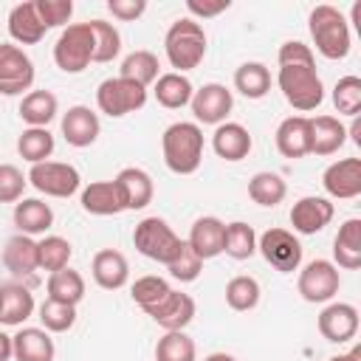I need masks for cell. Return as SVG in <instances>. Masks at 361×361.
<instances>
[{
    "instance_id": "cell-1",
    "label": "cell",
    "mask_w": 361,
    "mask_h": 361,
    "mask_svg": "<svg viewBox=\"0 0 361 361\" xmlns=\"http://www.w3.org/2000/svg\"><path fill=\"white\" fill-rule=\"evenodd\" d=\"M164 164L175 175H192L203 161V130L195 121H175L161 135Z\"/></svg>"
},
{
    "instance_id": "cell-2",
    "label": "cell",
    "mask_w": 361,
    "mask_h": 361,
    "mask_svg": "<svg viewBox=\"0 0 361 361\" xmlns=\"http://www.w3.org/2000/svg\"><path fill=\"white\" fill-rule=\"evenodd\" d=\"M307 28H310V37H313V45L316 51L324 56V59H344L350 54V25H347V17L336 8V6H316L307 17Z\"/></svg>"
},
{
    "instance_id": "cell-3",
    "label": "cell",
    "mask_w": 361,
    "mask_h": 361,
    "mask_svg": "<svg viewBox=\"0 0 361 361\" xmlns=\"http://www.w3.org/2000/svg\"><path fill=\"white\" fill-rule=\"evenodd\" d=\"M164 51L172 68H178V73L192 71L203 62L206 56V31L197 20L192 17H180L169 25L166 37H164Z\"/></svg>"
},
{
    "instance_id": "cell-4",
    "label": "cell",
    "mask_w": 361,
    "mask_h": 361,
    "mask_svg": "<svg viewBox=\"0 0 361 361\" xmlns=\"http://www.w3.org/2000/svg\"><path fill=\"white\" fill-rule=\"evenodd\" d=\"M276 82L285 102L299 113L316 110L324 102V85L316 73V65H279Z\"/></svg>"
},
{
    "instance_id": "cell-5",
    "label": "cell",
    "mask_w": 361,
    "mask_h": 361,
    "mask_svg": "<svg viewBox=\"0 0 361 361\" xmlns=\"http://www.w3.org/2000/svg\"><path fill=\"white\" fill-rule=\"evenodd\" d=\"M133 243L147 259H155L164 265H169L183 248V240L172 231V226L164 217H144L133 231Z\"/></svg>"
},
{
    "instance_id": "cell-6",
    "label": "cell",
    "mask_w": 361,
    "mask_h": 361,
    "mask_svg": "<svg viewBox=\"0 0 361 361\" xmlns=\"http://www.w3.org/2000/svg\"><path fill=\"white\" fill-rule=\"evenodd\" d=\"M54 62L65 73H82L93 62V34L87 23H71L56 45H54Z\"/></svg>"
},
{
    "instance_id": "cell-7",
    "label": "cell",
    "mask_w": 361,
    "mask_h": 361,
    "mask_svg": "<svg viewBox=\"0 0 361 361\" xmlns=\"http://www.w3.org/2000/svg\"><path fill=\"white\" fill-rule=\"evenodd\" d=\"M96 104L110 118H121L147 104V87H141L124 76H110L96 87Z\"/></svg>"
},
{
    "instance_id": "cell-8",
    "label": "cell",
    "mask_w": 361,
    "mask_h": 361,
    "mask_svg": "<svg viewBox=\"0 0 361 361\" xmlns=\"http://www.w3.org/2000/svg\"><path fill=\"white\" fill-rule=\"evenodd\" d=\"M257 251L262 254V259L271 268H276L282 274H290L302 265V243L288 228L274 226V228L262 231V237H257Z\"/></svg>"
},
{
    "instance_id": "cell-9",
    "label": "cell",
    "mask_w": 361,
    "mask_h": 361,
    "mask_svg": "<svg viewBox=\"0 0 361 361\" xmlns=\"http://www.w3.org/2000/svg\"><path fill=\"white\" fill-rule=\"evenodd\" d=\"M28 183L48 195V197H71L82 178H79V169L71 166V164H62V161H42V164H34L31 172H28Z\"/></svg>"
},
{
    "instance_id": "cell-10",
    "label": "cell",
    "mask_w": 361,
    "mask_h": 361,
    "mask_svg": "<svg viewBox=\"0 0 361 361\" xmlns=\"http://www.w3.org/2000/svg\"><path fill=\"white\" fill-rule=\"evenodd\" d=\"M31 85H34L31 56L14 42H0V93L20 96L23 90H31Z\"/></svg>"
},
{
    "instance_id": "cell-11",
    "label": "cell",
    "mask_w": 361,
    "mask_h": 361,
    "mask_svg": "<svg viewBox=\"0 0 361 361\" xmlns=\"http://www.w3.org/2000/svg\"><path fill=\"white\" fill-rule=\"evenodd\" d=\"M296 288H299V293H302L305 302L322 305V302H330L338 293L341 274H338V268L330 259H313V262H307L302 268Z\"/></svg>"
},
{
    "instance_id": "cell-12",
    "label": "cell",
    "mask_w": 361,
    "mask_h": 361,
    "mask_svg": "<svg viewBox=\"0 0 361 361\" xmlns=\"http://www.w3.org/2000/svg\"><path fill=\"white\" fill-rule=\"evenodd\" d=\"M192 113L200 124H223L226 116L231 113L234 107V96L226 85H217V82H209L203 85L200 90L192 93Z\"/></svg>"
},
{
    "instance_id": "cell-13",
    "label": "cell",
    "mask_w": 361,
    "mask_h": 361,
    "mask_svg": "<svg viewBox=\"0 0 361 361\" xmlns=\"http://www.w3.org/2000/svg\"><path fill=\"white\" fill-rule=\"evenodd\" d=\"M322 186L330 197L353 200L361 195V158H341L322 175Z\"/></svg>"
},
{
    "instance_id": "cell-14",
    "label": "cell",
    "mask_w": 361,
    "mask_h": 361,
    "mask_svg": "<svg viewBox=\"0 0 361 361\" xmlns=\"http://www.w3.org/2000/svg\"><path fill=\"white\" fill-rule=\"evenodd\" d=\"M336 209L327 197H319V195H307V197H299L290 209V226L293 231L299 234H319L330 220H333Z\"/></svg>"
},
{
    "instance_id": "cell-15",
    "label": "cell",
    "mask_w": 361,
    "mask_h": 361,
    "mask_svg": "<svg viewBox=\"0 0 361 361\" xmlns=\"http://www.w3.org/2000/svg\"><path fill=\"white\" fill-rule=\"evenodd\" d=\"M319 333L333 341V344H344L350 338H355L358 333V310L347 302H333L319 313Z\"/></svg>"
},
{
    "instance_id": "cell-16",
    "label": "cell",
    "mask_w": 361,
    "mask_h": 361,
    "mask_svg": "<svg viewBox=\"0 0 361 361\" xmlns=\"http://www.w3.org/2000/svg\"><path fill=\"white\" fill-rule=\"evenodd\" d=\"M147 316H152V322L164 330H183L195 319V299L189 293L169 290L152 310H147Z\"/></svg>"
},
{
    "instance_id": "cell-17",
    "label": "cell",
    "mask_w": 361,
    "mask_h": 361,
    "mask_svg": "<svg viewBox=\"0 0 361 361\" xmlns=\"http://www.w3.org/2000/svg\"><path fill=\"white\" fill-rule=\"evenodd\" d=\"M102 133V124H99V116L85 107V104H73L68 107V113L62 116V135L71 147H90Z\"/></svg>"
},
{
    "instance_id": "cell-18",
    "label": "cell",
    "mask_w": 361,
    "mask_h": 361,
    "mask_svg": "<svg viewBox=\"0 0 361 361\" xmlns=\"http://www.w3.org/2000/svg\"><path fill=\"white\" fill-rule=\"evenodd\" d=\"M116 186H118V195H121V203H124V212L133 209H144L152 203V195H155V186H152V178L138 169V166H124L116 178Z\"/></svg>"
},
{
    "instance_id": "cell-19",
    "label": "cell",
    "mask_w": 361,
    "mask_h": 361,
    "mask_svg": "<svg viewBox=\"0 0 361 361\" xmlns=\"http://www.w3.org/2000/svg\"><path fill=\"white\" fill-rule=\"evenodd\" d=\"M90 274L96 279L99 288L104 290H118L127 285L130 279V265H127V257L116 248H102L93 254V262H90Z\"/></svg>"
},
{
    "instance_id": "cell-20",
    "label": "cell",
    "mask_w": 361,
    "mask_h": 361,
    "mask_svg": "<svg viewBox=\"0 0 361 361\" xmlns=\"http://www.w3.org/2000/svg\"><path fill=\"white\" fill-rule=\"evenodd\" d=\"M223 231H226V223L220 217H212V214L209 217H197L192 223L186 245L200 259H214L217 254H223Z\"/></svg>"
},
{
    "instance_id": "cell-21",
    "label": "cell",
    "mask_w": 361,
    "mask_h": 361,
    "mask_svg": "<svg viewBox=\"0 0 361 361\" xmlns=\"http://www.w3.org/2000/svg\"><path fill=\"white\" fill-rule=\"evenodd\" d=\"M276 149L285 158H302L310 152V118L307 116H288L276 127Z\"/></svg>"
},
{
    "instance_id": "cell-22",
    "label": "cell",
    "mask_w": 361,
    "mask_h": 361,
    "mask_svg": "<svg viewBox=\"0 0 361 361\" xmlns=\"http://www.w3.org/2000/svg\"><path fill=\"white\" fill-rule=\"evenodd\" d=\"M45 31H48V28L42 25V20H39V14H37L34 0L17 3V6L8 11V34H11L14 42H20V45H37V42L45 37Z\"/></svg>"
},
{
    "instance_id": "cell-23",
    "label": "cell",
    "mask_w": 361,
    "mask_h": 361,
    "mask_svg": "<svg viewBox=\"0 0 361 361\" xmlns=\"http://www.w3.org/2000/svg\"><path fill=\"white\" fill-rule=\"evenodd\" d=\"M251 133L237 124V121H223L217 124L214 135H212V147L223 161H243L251 152Z\"/></svg>"
},
{
    "instance_id": "cell-24",
    "label": "cell",
    "mask_w": 361,
    "mask_h": 361,
    "mask_svg": "<svg viewBox=\"0 0 361 361\" xmlns=\"http://www.w3.org/2000/svg\"><path fill=\"white\" fill-rule=\"evenodd\" d=\"M82 209L87 214L96 217H110V214H121L124 203L118 195L116 180H93L90 186L82 189Z\"/></svg>"
},
{
    "instance_id": "cell-25",
    "label": "cell",
    "mask_w": 361,
    "mask_h": 361,
    "mask_svg": "<svg viewBox=\"0 0 361 361\" xmlns=\"http://www.w3.org/2000/svg\"><path fill=\"white\" fill-rule=\"evenodd\" d=\"M14 226L20 234H45L54 226V212L39 197H23L14 203Z\"/></svg>"
},
{
    "instance_id": "cell-26",
    "label": "cell",
    "mask_w": 361,
    "mask_h": 361,
    "mask_svg": "<svg viewBox=\"0 0 361 361\" xmlns=\"http://www.w3.org/2000/svg\"><path fill=\"white\" fill-rule=\"evenodd\" d=\"M333 265L336 268H344V271H355L361 268V220L358 217H350L336 240H333Z\"/></svg>"
},
{
    "instance_id": "cell-27",
    "label": "cell",
    "mask_w": 361,
    "mask_h": 361,
    "mask_svg": "<svg viewBox=\"0 0 361 361\" xmlns=\"http://www.w3.org/2000/svg\"><path fill=\"white\" fill-rule=\"evenodd\" d=\"M14 358L17 361H54V338L42 327H20L17 336H11Z\"/></svg>"
},
{
    "instance_id": "cell-28",
    "label": "cell",
    "mask_w": 361,
    "mask_h": 361,
    "mask_svg": "<svg viewBox=\"0 0 361 361\" xmlns=\"http://www.w3.org/2000/svg\"><path fill=\"white\" fill-rule=\"evenodd\" d=\"M347 127L336 116H316L310 118V152L316 155H333L344 147Z\"/></svg>"
},
{
    "instance_id": "cell-29",
    "label": "cell",
    "mask_w": 361,
    "mask_h": 361,
    "mask_svg": "<svg viewBox=\"0 0 361 361\" xmlns=\"http://www.w3.org/2000/svg\"><path fill=\"white\" fill-rule=\"evenodd\" d=\"M3 265L14 274V276H28L39 268L37 262V243L25 234H14L6 240V248H3Z\"/></svg>"
},
{
    "instance_id": "cell-30",
    "label": "cell",
    "mask_w": 361,
    "mask_h": 361,
    "mask_svg": "<svg viewBox=\"0 0 361 361\" xmlns=\"http://www.w3.org/2000/svg\"><path fill=\"white\" fill-rule=\"evenodd\" d=\"M152 93H155V102H158L161 107H166V110H178V107H183V104L192 102L195 87H192V82H189L183 73L172 71V73H161V76L155 79Z\"/></svg>"
},
{
    "instance_id": "cell-31",
    "label": "cell",
    "mask_w": 361,
    "mask_h": 361,
    "mask_svg": "<svg viewBox=\"0 0 361 361\" xmlns=\"http://www.w3.org/2000/svg\"><path fill=\"white\" fill-rule=\"evenodd\" d=\"M34 313V293L23 285H3L0 296V322L8 327L23 324Z\"/></svg>"
},
{
    "instance_id": "cell-32",
    "label": "cell",
    "mask_w": 361,
    "mask_h": 361,
    "mask_svg": "<svg viewBox=\"0 0 361 361\" xmlns=\"http://www.w3.org/2000/svg\"><path fill=\"white\" fill-rule=\"evenodd\" d=\"M56 110H59V102L51 90H31L20 102V118L28 127H48V121H54Z\"/></svg>"
},
{
    "instance_id": "cell-33",
    "label": "cell",
    "mask_w": 361,
    "mask_h": 361,
    "mask_svg": "<svg viewBox=\"0 0 361 361\" xmlns=\"http://www.w3.org/2000/svg\"><path fill=\"white\" fill-rule=\"evenodd\" d=\"M45 290H48V299L54 302H62V305H79L85 299V279L79 271L73 268H62V271H54L45 282Z\"/></svg>"
},
{
    "instance_id": "cell-34",
    "label": "cell",
    "mask_w": 361,
    "mask_h": 361,
    "mask_svg": "<svg viewBox=\"0 0 361 361\" xmlns=\"http://www.w3.org/2000/svg\"><path fill=\"white\" fill-rule=\"evenodd\" d=\"M234 87L245 99H262L271 90V71L262 62H243L234 71Z\"/></svg>"
},
{
    "instance_id": "cell-35",
    "label": "cell",
    "mask_w": 361,
    "mask_h": 361,
    "mask_svg": "<svg viewBox=\"0 0 361 361\" xmlns=\"http://www.w3.org/2000/svg\"><path fill=\"white\" fill-rule=\"evenodd\" d=\"M254 251H257L254 226H248L243 220L228 223L226 231H223V254L231 257V259H248V257H254Z\"/></svg>"
},
{
    "instance_id": "cell-36",
    "label": "cell",
    "mask_w": 361,
    "mask_h": 361,
    "mask_svg": "<svg viewBox=\"0 0 361 361\" xmlns=\"http://www.w3.org/2000/svg\"><path fill=\"white\" fill-rule=\"evenodd\" d=\"M158 68H161V65H158V56H155L152 51H133V54L124 56V62H121V68H118V76H124V79H130V82L147 87V85H152V82L161 76Z\"/></svg>"
},
{
    "instance_id": "cell-37",
    "label": "cell",
    "mask_w": 361,
    "mask_h": 361,
    "mask_svg": "<svg viewBox=\"0 0 361 361\" xmlns=\"http://www.w3.org/2000/svg\"><path fill=\"white\" fill-rule=\"evenodd\" d=\"M17 152L20 158H25L31 166L34 164H42L51 158L54 152V135L48 133V127H28L20 133L17 138Z\"/></svg>"
},
{
    "instance_id": "cell-38",
    "label": "cell",
    "mask_w": 361,
    "mask_h": 361,
    "mask_svg": "<svg viewBox=\"0 0 361 361\" xmlns=\"http://www.w3.org/2000/svg\"><path fill=\"white\" fill-rule=\"evenodd\" d=\"M288 195V183L282 180V175L276 172H257L251 180H248V197L259 206H276L282 203Z\"/></svg>"
},
{
    "instance_id": "cell-39",
    "label": "cell",
    "mask_w": 361,
    "mask_h": 361,
    "mask_svg": "<svg viewBox=\"0 0 361 361\" xmlns=\"http://www.w3.org/2000/svg\"><path fill=\"white\" fill-rule=\"evenodd\" d=\"M90 34H93V62H113L121 51V34L113 23L107 20H90Z\"/></svg>"
},
{
    "instance_id": "cell-40",
    "label": "cell",
    "mask_w": 361,
    "mask_h": 361,
    "mask_svg": "<svg viewBox=\"0 0 361 361\" xmlns=\"http://www.w3.org/2000/svg\"><path fill=\"white\" fill-rule=\"evenodd\" d=\"M71 254H73L71 243L65 237H59V234H48L45 240L37 243V262H39L42 271H51L54 274V271L68 268Z\"/></svg>"
},
{
    "instance_id": "cell-41",
    "label": "cell",
    "mask_w": 361,
    "mask_h": 361,
    "mask_svg": "<svg viewBox=\"0 0 361 361\" xmlns=\"http://www.w3.org/2000/svg\"><path fill=\"white\" fill-rule=\"evenodd\" d=\"M195 341L183 330H166L155 344V361H195Z\"/></svg>"
},
{
    "instance_id": "cell-42",
    "label": "cell",
    "mask_w": 361,
    "mask_h": 361,
    "mask_svg": "<svg viewBox=\"0 0 361 361\" xmlns=\"http://www.w3.org/2000/svg\"><path fill=\"white\" fill-rule=\"evenodd\" d=\"M226 305L231 310H240V313L243 310H254L259 305V282L254 276H245V274L228 279V285H226Z\"/></svg>"
},
{
    "instance_id": "cell-43",
    "label": "cell",
    "mask_w": 361,
    "mask_h": 361,
    "mask_svg": "<svg viewBox=\"0 0 361 361\" xmlns=\"http://www.w3.org/2000/svg\"><path fill=\"white\" fill-rule=\"evenodd\" d=\"M172 288H169V282L164 279V276H141V279H135L133 282V288H130V296H133V302L147 313V310H152L166 293H169Z\"/></svg>"
},
{
    "instance_id": "cell-44",
    "label": "cell",
    "mask_w": 361,
    "mask_h": 361,
    "mask_svg": "<svg viewBox=\"0 0 361 361\" xmlns=\"http://www.w3.org/2000/svg\"><path fill=\"white\" fill-rule=\"evenodd\" d=\"M39 322H42V330H48V333H65L76 322V307L54 302V299H45L39 305Z\"/></svg>"
},
{
    "instance_id": "cell-45",
    "label": "cell",
    "mask_w": 361,
    "mask_h": 361,
    "mask_svg": "<svg viewBox=\"0 0 361 361\" xmlns=\"http://www.w3.org/2000/svg\"><path fill=\"white\" fill-rule=\"evenodd\" d=\"M333 104L341 116H358V110H361V79L358 76H341L333 87Z\"/></svg>"
},
{
    "instance_id": "cell-46",
    "label": "cell",
    "mask_w": 361,
    "mask_h": 361,
    "mask_svg": "<svg viewBox=\"0 0 361 361\" xmlns=\"http://www.w3.org/2000/svg\"><path fill=\"white\" fill-rule=\"evenodd\" d=\"M169 268V276L172 279H178V282H195L197 276H200V271H203V259L186 245V240H183V248H180V254L166 265Z\"/></svg>"
},
{
    "instance_id": "cell-47",
    "label": "cell",
    "mask_w": 361,
    "mask_h": 361,
    "mask_svg": "<svg viewBox=\"0 0 361 361\" xmlns=\"http://www.w3.org/2000/svg\"><path fill=\"white\" fill-rule=\"evenodd\" d=\"M28 178L14 166V164H0V203H17L23 200Z\"/></svg>"
},
{
    "instance_id": "cell-48",
    "label": "cell",
    "mask_w": 361,
    "mask_h": 361,
    "mask_svg": "<svg viewBox=\"0 0 361 361\" xmlns=\"http://www.w3.org/2000/svg\"><path fill=\"white\" fill-rule=\"evenodd\" d=\"M37 6V14L42 20L45 28H56V25H65L73 14V3L71 0H34Z\"/></svg>"
},
{
    "instance_id": "cell-49",
    "label": "cell",
    "mask_w": 361,
    "mask_h": 361,
    "mask_svg": "<svg viewBox=\"0 0 361 361\" xmlns=\"http://www.w3.org/2000/svg\"><path fill=\"white\" fill-rule=\"evenodd\" d=\"M279 65H316L313 62V51L310 45L299 42V39H288L279 45V54H276Z\"/></svg>"
},
{
    "instance_id": "cell-50",
    "label": "cell",
    "mask_w": 361,
    "mask_h": 361,
    "mask_svg": "<svg viewBox=\"0 0 361 361\" xmlns=\"http://www.w3.org/2000/svg\"><path fill=\"white\" fill-rule=\"evenodd\" d=\"M107 11L113 17L130 23V20H138L147 11V3L144 0H107Z\"/></svg>"
},
{
    "instance_id": "cell-51",
    "label": "cell",
    "mask_w": 361,
    "mask_h": 361,
    "mask_svg": "<svg viewBox=\"0 0 361 361\" xmlns=\"http://www.w3.org/2000/svg\"><path fill=\"white\" fill-rule=\"evenodd\" d=\"M228 6H231L228 0H186L189 14H195V17H217Z\"/></svg>"
},
{
    "instance_id": "cell-52",
    "label": "cell",
    "mask_w": 361,
    "mask_h": 361,
    "mask_svg": "<svg viewBox=\"0 0 361 361\" xmlns=\"http://www.w3.org/2000/svg\"><path fill=\"white\" fill-rule=\"evenodd\" d=\"M14 358V344H11V336L0 330V361H8Z\"/></svg>"
},
{
    "instance_id": "cell-53",
    "label": "cell",
    "mask_w": 361,
    "mask_h": 361,
    "mask_svg": "<svg viewBox=\"0 0 361 361\" xmlns=\"http://www.w3.org/2000/svg\"><path fill=\"white\" fill-rule=\"evenodd\" d=\"M203 361H237V358L228 355V353H212V355H206Z\"/></svg>"
},
{
    "instance_id": "cell-54",
    "label": "cell",
    "mask_w": 361,
    "mask_h": 361,
    "mask_svg": "<svg viewBox=\"0 0 361 361\" xmlns=\"http://www.w3.org/2000/svg\"><path fill=\"white\" fill-rule=\"evenodd\" d=\"M347 133L353 135V141H355V144H361V135H358V133H361V124H358V121H355V124H353V127H350Z\"/></svg>"
},
{
    "instance_id": "cell-55",
    "label": "cell",
    "mask_w": 361,
    "mask_h": 361,
    "mask_svg": "<svg viewBox=\"0 0 361 361\" xmlns=\"http://www.w3.org/2000/svg\"><path fill=\"white\" fill-rule=\"evenodd\" d=\"M0 296H3V285H0Z\"/></svg>"
}]
</instances>
